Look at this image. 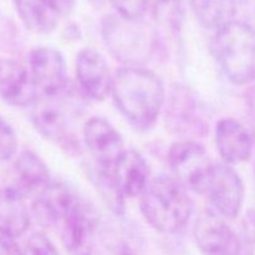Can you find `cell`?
<instances>
[{
    "instance_id": "30",
    "label": "cell",
    "mask_w": 255,
    "mask_h": 255,
    "mask_svg": "<svg viewBox=\"0 0 255 255\" xmlns=\"http://www.w3.org/2000/svg\"><path fill=\"white\" fill-rule=\"evenodd\" d=\"M179 5V0H157V6L168 7Z\"/></svg>"
},
{
    "instance_id": "5",
    "label": "cell",
    "mask_w": 255,
    "mask_h": 255,
    "mask_svg": "<svg viewBox=\"0 0 255 255\" xmlns=\"http://www.w3.org/2000/svg\"><path fill=\"white\" fill-rule=\"evenodd\" d=\"M174 179L188 191L204 194L214 164L207 149L193 139L174 142L168 152Z\"/></svg>"
},
{
    "instance_id": "17",
    "label": "cell",
    "mask_w": 255,
    "mask_h": 255,
    "mask_svg": "<svg viewBox=\"0 0 255 255\" xmlns=\"http://www.w3.org/2000/svg\"><path fill=\"white\" fill-rule=\"evenodd\" d=\"M111 171L124 196L129 198L141 196L149 182L148 164L134 149H125Z\"/></svg>"
},
{
    "instance_id": "12",
    "label": "cell",
    "mask_w": 255,
    "mask_h": 255,
    "mask_svg": "<svg viewBox=\"0 0 255 255\" xmlns=\"http://www.w3.org/2000/svg\"><path fill=\"white\" fill-rule=\"evenodd\" d=\"M80 203L76 194L66 184L49 183L41 193L37 194L31 209L37 223L50 227L60 222L64 223Z\"/></svg>"
},
{
    "instance_id": "18",
    "label": "cell",
    "mask_w": 255,
    "mask_h": 255,
    "mask_svg": "<svg viewBox=\"0 0 255 255\" xmlns=\"http://www.w3.org/2000/svg\"><path fill=\"white\" fill-rule=\"evenodd\" d=\"M30 226L25 197L15 187L0 189V234L19 238Z\"/></svg>"
},
{
    "instance_id": "4",
    "label": "cell",
    "mask_w": 255,
    "mask_h": 255,
    "mask_svg": "<svg viewBox=\"0 0 255 255\" xmlns=\"http://www.w3.org/2000/svg\"><path fill=\"white\" fill-rule=\"evenodd\" d=\"M102 37L112 56L128 66L149 60L156 47V34L139 20L107 16L102 21Z\"/></svg>"
},
{
    "instance_id": "27",
    "label": "cell",
    "mask_w": 255,
    "mask_h": 255,
    "mask_svg": "<svg viewBox=\"0 0 255 255\" xmlns=\"http://www.w3.org/2000/svg\"><path fill=\"white\" fill-rule=\"evenodd\" d=\"M59 16H67L74 10L76 0H45Z\"/></svg>"
},
{
    "instance_id": "28",
    "label": "cell",
    "mask_w": 255,
    "mask_h": 255,
    "mask_svg": "<svg viewBox=\"0 0 255 255\" xmlns=\"http://www.w3.org/2000/svg\"><path fill=\"white\" fill-rule=\"evenodd\" d=\"M243 4L246 6L247 12H248L249 19H251V21L247 22V24L251 25L255 30V0H243Z\"/></svg>"
},
{
    "instance_id": "6",
    "label": "cell",
    "mask_w": 255,
    "mask_h": 255,
    "mask_svg": "<svg viewBox=\"0 0 255 255\" xmlns=\"http://www.w3.org/2000/svg\"><path fill=\"white\" fill-rule=\"evenodd\" d=\"M219 216L233 219L239 216L246 189L238 172L227 163L214 164L204 192Z\"/></svg>"
},
{
    "instance_id": "24",
    "label": "cell",
    "mask_w": 255,
    "mask_h": 255,
    "mask_svg": "<svg viewBox=\"0 0 255 255\" xmlns=\"http://www.w3.org/2000/svg\"><path fill=\"white\" fill-rule=\"evenodd\" d=\"M17 148V139L15 132L5 120L0 116V162L9 161Z\"/></svg>"
},
{
    "instance_id": "2",
    "label": "cell",
    "mask_w": 255,
    "mask_h": 255,
    "mask_svg": "<svg viewBox=\"0 0 255 255\" xmlns=\"http://www.w3.org/2000/svg\"><path fill=\"white\" fill-rule=\"evenodd\" d=\"M139 197L144 219L159 233H177L187 226L193 213V202L187 189L166 174L149 179Z\"/></svg>"
},
{
    "instance_id": "19",
    "label": "cell",
    "mask_w": 255,
    "mask_h": 255,
    "mask_svg": "<svg viewBox=\"0 0 255 255\" xmlns=\"http://www.w3.org/2000/svg\"><path fill=\"white\" fill-rule=\"evenodd\" d=\"M15 188L26 198L39 194L49 186L50 173L46 164L36 153L22 151L14 164Z\"/></svg>"
},
{
    "instance_id": "3",
    "label": "cell",
    "mask_w": 255,
    "mask_h": 255,
    "mask_svg": "<svg viewBox=\"0 0 255 255\" xmlns=\"http://www.w3.org/2000/svg\"><path fill=\"white\" fill-rule=\"evenodd\" d=\"M212 51L232 84L255 81V30L246 21L234 20L217 30Z\"/></svg>"
},
{
    "instance_id": "11",
    "label": "cell",
    "mask_w": 255,
    "mask_h": 255,
    "mask_svg": "<svg viewBox=\"0 0 255 255\" xmlns=\"http://www.w3.org/2000/svg\"><path fill=\"white\" fill-rule=\"evenodd\" d=\"M84 138L97 164L111 168L125 152L124 139L116 128L102 117H91L84 127Z\"/></svg>"
},
{
    "instance_id": "14",
    "label": "cell",
    "mask_w": 255,
    "mask_h": 255,
    "mask_svg": "<svg viewBox=\"0 0 255 255\" xmlns=\"http://www.w3.org/2000/svg\"><path fill=\"white\" fill-rule=\"evenodd\" d=\"M39 96L30 72L19 62L0 60V99L7 105L27 107Z\"/></svg>"
},
{
    "instance_id": "31",
    "label": "cell",
    "mask_w": 255,
    "mask_h": 255,
    "mask_svg": "<svg viewBox=\"0 0 255 255\" xmlns=\"http://www.w3.org/2000/svg\"><path fill=\"white\" fill-rule=\"evenodd\" d=\"M254 174H255V167H254Z\"/></svg>"
},
{
    "instance_id": "9",
    "label": "cell",
    "mask_w": 255,
    "mask_h": 255,
    "mask_svg": "<svg viewBox=\"0 0 255 255\" xmlns=\"http://www.w3.org/2000/svg\"><path fill=\"white\" fill-rule=\"evenodd\" d=\"M167 127L179 136L202 137L208 131L201 104L191 90L176 87L167 109Z\"/></svg>"
},
{
    "instance_id": "13",
    "label": "cell",
    "mask_w": 255,
    "mask_h": 255,
    "mask_svg": "<svg viewBox=\"0 0 255 255\" xmlns=\"http://www.w3.org/2000/svg\"><path fill=\"white\" fill-rule=\"evenodd\" d=\"M97 231V216L86 204L80 206L65 219L62 246L70 255H91Z\"/></svg>"
},
{
    "instance_id": "10",
    "label": "cell",
    "mask_w": 255,
    "mask_h": 255,
    "mask_svg": "<svg viewBox=\"0 0 255 255\" xmlns=\"http://www.w3.org/2000/svg\"><path fill=\"white\" fill-rule=\"evenodd\" d=\"M76 76L80 87L90 99L104 101L111 94L114 77L106 59L97 50L86 47L77 54Z\"/></svg>"
},
{
    "instance_id": "7",
    "label": "cell",
    "mask_w": 255,
    "mask_h": 255,
    "mask_svg": "<svg viewBox=\"0 0 255 255\" xmlns=\"http://www.w3.org/2000/svg\"><path fill=\"white\" fill-rule=\"evenodd\" d=\"M197 247L204 255H241L242 242L219 214L207 211L197 218L193 228Z\"/></svg>"
},
{
    "instance_id": "16",
    "label": "cell",
    "mask_w": 255,
    "mask_h": 255,
    "mask_svg": "<svg viewBox=\"0 0 255 255\" xmlns=\"http://www.w3.org/2000/svg\"><path fill=\"white\" fill-rule=\"evenodd\" d=\"M216 143L219 154L227 164L248 161L253 152L251 132L234 119H223L216 126Z\"/></svg>"
},
{
    "instance_id": "26",
    "label": "cell",
    "mask_w": 255,
    "mask_h": 255,
    "mask_svg": "<svg viewBox=\"0 0 255 255\" xmlns=\"http://www.w3.org/2000/svg\"><path fill=\"white\" fill-rule=\"evenodd\" d=\"M0 255H24V251H21L14 238L0 234Z\"/></svg>"
},
{
    "instance_id": "1",
    "label": "cell",
    "mask_w": 255,
    "mask_h": 255,
    "mask_svg": "<svg viewBox=\"0 0 255 255\" xmlns=\"http://www.w3.org/2000/svg\"><path fill=\"white\" fill-rule=\"evenodd\" d=\"M122 116L136 128H149L164 104V86L154 72L138 66L122 67L115 74L111 90Z\"/></svg>"
},
{
    "instance_id": "8",
    "label": "cell",
    "mask_w": 255,
    "mask_h": 255,
    "mask_svg": "<svg viewBox=\"0 0 255 255\" xmlns=\"http://www.w3.org/2000/svg\"><path fill=\"white\" fill-rule=\"evenodd\" d=\"M29 72L39 95L55 96L67 89L66 61L54 47H35L29 55Z\"/></svg>"
},
{
    "instance_id": "20",
    "label": "cell",
    "mask_w": 255,
    "mask_h": 255,
    "mask_svg": "<svg viewBox=\"0 0 255 255\" xmlns=\"http://www.w3.org/2000/svg\"><path fill=\"white\" fill-rule=\"evenodd\" d=\"M19 19L29 31L50 34L56 27L59 15L45 0H14Z\"/></svg>"
},
{
    "instance_id": "15",
    "label": "cell",
    "mask_w": 255,
    "mask_h": 255,
    "mask_svg": "<svg viewBox=\"0 0 255 255\" xmlns=\"http://www.w3.org/2000/svg\"><path fill=\"white\" fill-rule=\"evenodd\" d=\"M64 92V91H62ZM62 92L55 96L39 95L31 105V121L41 136L51 141H66L67 112Z\"/></svg>"
},
{
    "instance_id": "25",
    "label": "cell",
    "mask_w": 255,
    "mask_h": 255,
    "mask_svg": "<svg viewBox=\"0 0 255 255\" xmlns=\"http://www.w3.org/2000/svg\"><path fill=\"white\" fill-rule=\"evenodd\" d=\"M24 255H60L54 244L42 233H34L26 242Z\"/></svg>"
},
{
    "instance_id": "29",
    "label": "cell",
    "mask_w": 255,
    "mask_h": 255,
    "mask_svg": "<svg viewBox=\"0 0 255 255\" xmlns=\"http://www.w3.org/2000/svg\"><path fill=\"white\" fill-rule=\"evenodd\" d=\"M247 229L249 234L255 239V208L252 209L247 216Z\"/></svg>"
},
{
    "instance_id": "23",
    "label": "cell",
    "mask_w": 255,
    "mask_h": 255,
    "mask_svg": "<svg viewBox=\"0 0 255 255\" xmlns=\"http://www.w3.org/2000/svg\"><path fill=\"white\" fill-rule=\"evenodd\" d=\"M119 16L126 20H139L148 7L149 0H111Z\"/></svg>"
},
{
    "instance_id": "22",
    "label": "cell",
    "mask_w": 255,
    "mask_h": 255,
    "mask_svg": "<svg viewBox=\"0 0 255 255\" xmlns=\"http://www.w3.org/2000/svg\"><path fill=\"white\" fill-rule=\"evenodd\" d=\"M91 181L96 188L97 193L101 197L102 202L111 209L116 216H122L125 213V198L124 193L120 189L111 168L97 164L90 173Z\"/></svg>"
},
{
    "instance_id": "21",
    "label": "cell",
    "mask_w": 255,
    "mask_h": 255,
    "mask_svg": "<svg viewBox=\"0 0 255 255\" xmlns=\"http://www.w3.org/2000/svg\"><path fill=\"white\" fill-rule=\"evenodd\" d=\"M194 16L202 26L219 30L234 21L237 0H191Z\"/></svg>"
}]
</instances>
